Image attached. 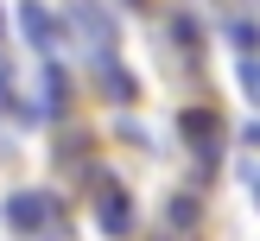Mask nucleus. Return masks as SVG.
Returning <instances> with one entry per match:
<instances>
[{"label": "nucleus", "mask_w": 260, "mask_h": 241, "mask_svg": "<svg viewBox=\"0 0 260 241\" xmlns=\"http://www.w3.org/2000/svg\"><path fill=\"white\" fill-rule=\"evenodd\" d=\"M63 25H70L76 45L95 57V70L114 63V51H121V25H114V13L102 7V0H70V7H63Z\"/></svg>", "instance_id": "1"}, {"label": "nucleus", "mask_w": 260, "mask_h": 241, "mask_svg": "<svg viewBox=\"0 0 260 241\" xmlns=\"http://www.w3.org/2000/svg\"><path fill=\"white\" fill-rule=\"evenodd\" d=\"M63 222V203L51 190H13L7 197V228L13 235H45V228Z\"/></svg>", "instance_id": "2"}, {"label": "nucleus", "mask_w": 260, "mask_h": 241, "mask_svg": "<svg viewBox=\"0 0 260 241\" xmlns=\"http://www.w3.org/2000/svg\"><path fill=\"white\" fill-rule=\"evenodd\" d=\"M19 32H25V45L45 51V57H57V45H63V25L51 19L45 0H19Z\"/></svg>", "instance_id": "3"}, {"label": "nucleus", "mask_w": 260, "mask_h": 241, "mask_svg": "<svg viewBox=\"0 0 260 241\" xmlns=\"http://www.w3.org/2000/svg\"><path fill=\"white\" fill-rule=\"evenodd\" d=\"M184 140L197 146V159L203 165H216V152H222V140H229V127H222V114H210V108H184Z\"/></svg>", "instance_id": "4"}, {"label": "nucleus", "mask_w": 260, "mask_h": 241, "mask_svg": "<svg viewBox=\"0 0 260 241\" xmlns=\"http://www.w3.org/2000/svg\"><path fill=\"white\" fill-rule=\"evenodd\" d=\"M102 228H108V235H127V228H134V210H127V190L114 184V178H102Z\"/></svg>", "instance_id": "5"}, {"label": "nucleus", "mask_w": 260, "mask_h": 241, "mask_svg": "<svg viewBox=\"0 0 260 241\" xmlns=\"http://www.w3.org/2000/svg\"><path fill=\"white\" fill-rule=\"evenodd\" d=\"M63 101H70V83H63V70L45 57V83H38V108H32V114H38V121H57Z\"/></svg>", "instance_id": "6"}, {"label": "nucleus", "mask_w": 260, "mask_h": 241, "mask_svg": "<svg viewBox=\"0 0 260 241\" xmlns=\"http://www.w3.org/2000/svg\"><path fill=\"white\" fill-rule=\"evenodd\" d=\"M102 89H108L114 101H134V95H140V83H134V76L121 70V63H108V70H102Z\"/></svg>", "instance_id": "7"}, {"label": "nucleus", "mask_w": 260, "mask_h": 241, "mask_svg": "<svg viewBox=\"0 0 260 241\" xmlns=\"http://www.w3.org/2000/svg\"><path fill=\"white\" fill-rule=\"evenodd\" d=\"M229 45H241V57H254L260 51V25L254 19H229Z\"/></svg>", "instance_id": "8"}, {"label": "nucleus", "mask_w": 260, "mask_h": 241, "mask_svg": "<svg viewBox=\"0 0 260 241\" xmlns=\"http://www.w3.org/2000/svg\"><path fill=\"white\" fill-rule=\"evenodd\" d=\"M235 76H241V95L260 101V57H241V63H235Z\"/></svg>", "instance_id": "9"}, {"label": "nucleus", "mask_w": 260, "mask_h": 241, "mask_svg": "<svg viewBox=\"0 0 260 241\" xmlns=\"http://www.w3.org/2000/svg\"><path fill=\"white\" fill-rule=\"evenodd\" d=\"M172 38L190 51V57H197V38H203V32H197V19H190V13H178V19H172Z\"/></svg>", "instance_id": "10"}, {"label": "nucleus", "mask_w": 260, "mask_h": 241, "mask_svg": "<svg viewBox=\"0 0 260 241\" xmlns=\"http://www.w3.org/2000/svg\"><path fill=\"white\" fill-rule=\"evenodd\" d=\"M172 222H178V228L197 222V197H172Z\"/></svg>", "instance_id": "11"}, {"label": "nucleus", "mask_w": 260, "mask_h": 241, "mask_svg": "<svg viewBox=\"0 0 260 241\" xmlns=\"http://www.w3.org/2000/svg\"><path fill=\"white\" fill-rule=\"evenodd\" d=\"M241 184H248V197H254V210H260V159L241 165Z\"/></svg>", "instance_id": "12"}, {"label": "nucleus", "mask_w": 260, "mask_h": 241, "mask_svg": "<svg viewBox=\"0 0 260 241\" xmlns=\"http://www.w3.org/2000/svg\"><path fill=\"white\" fill-rule=\"evenodd\" d=\"M13 101V76H7V63H0V108Z\"/></svg>", "instance_id": "13"}]
</instances>
